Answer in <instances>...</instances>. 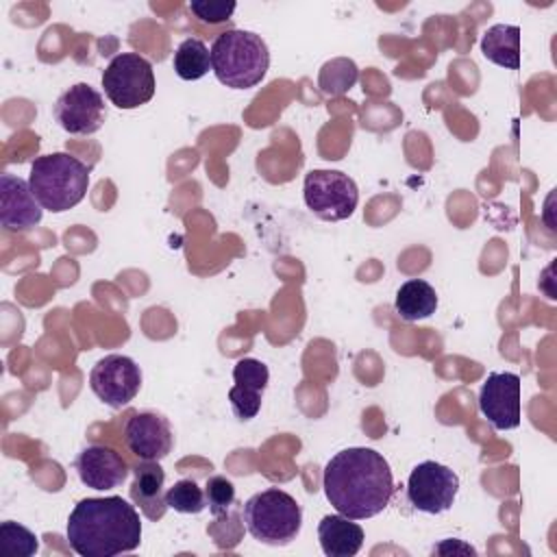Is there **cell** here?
Instances as JSON below:
<instances>
[{
  "label": "cell",
  "instance_id": "5",
  "mask_svg": "<svg viewBox=\"0 0 557 557\" xmlns=\"http://www.w3.org/2000/svg\"><path fill=\"white\" fill-rule=\"evenodd\" d=\"M242 516L248 533L257 542L270 546L289 544L302 527V509L298 500L278 487L252 494L244 503Z\"/></svg>",
  "mask_w": 557,
  "mask_h": 557
},
{
  "label": "cell",
  "instance_id": "7",
  "mask_svg": "<svg viewBox=\"0 0 557 557\" xmlns=\"http://www.w3.org/2000/svg\"><path fill=\"white\" fill-rule=\"evenodd\" d=\"M302 194L307 209L326 222L350 218L359 202L357 183L339 170L307 172Z\"/></svg>",
  "mask_w": 557,
  "mask_h": 557
},
{
  "label": "cell",
  "instance_id": "1",
  "mask_svg": "<svg viewBox=\"0 0 557 557\" xmlns=\"http://www.w3.org/2000/svg\"><path fill=\"white\" fill-rule=\"evenodd\" d=\"M322 487L337 513L350 520H366L381 513L394 494V479L387 459L363 446L335 453L324 466Z\"/></svg>",
  "mask_w": 557,
  "mask_h": 557
},
{
  "label": "cell",
  "instance_id": "24",
  "mask_svg": "<svg viewBox=\"0 0 557 557\" xmlns=\"http://www.w3.org/2000/svg\"><path fill=\"white\" fill-rule=\"evenodd\" d=\"M233 379H235V385H244V387H252V389L263 392L268 381H270V370L263 361L252 359V357H244L235 363Z\"/></svg>",
  "mask_w": 557,
  "mask_h": 557
},
{
  "label": "cell",
  "instance_id": "3",
  "mask_svg": "<svg viewBox=\"0 0 557 557\" xmlns=\"http://www.w3.org/2000/svg\"><path fill=\"white\" fill-rule=\"evenodd\" d=\"M270 52L265 41L242 28L220 33L211 44V70L231 89H250L265 78Z\"/></svg>",
  "mask_w": 557,
  "mask_h": 557
},
{
  "label": "cell",
  "instance_id": "26",
  "mask_svg": "<svg viewBox=\"0 0 557 557\" xmlns=\"http://www.w3.org/2000/svg\"><path fill=\"white\" fill-rule=\"evenodd\" d=\"M189 11L205 24H222L226 20H231V15L235 13L237 4L235 2H211V0H191Z\"/></svg>",
  "mask_w": 557,
  "mask_h": 557
},
{
  "label": "cell",
  "instance_id": "14",
  "mask_svg": "<svg viewBox=\"0 0 557 557\" xmlns=\"http://www.w3.org/2000/svg\"><path fill=\"white\" fill-rule=\"evenodd\" d=\"M74 468L78 479L91 490H113L122 485L128 474V466L122 455L102 444L85 446L78 453Z\"/></svg>",
  "mask_w": 557,
  "mask_h": 557
},
{
  "label": "cell",
  "instance_id": "23",
  "mask_svg": "<svg viewBox=\"0 0 557 557\" xmlns=\"http://www.w3.org/2000/svg\"><path fill=\"white\" fill-rule=\"evenodd\" d=\"M205 498H207L211 516L224 518L235 503V485L222 474L209 476L207 485H205Z\"/></svg>",
  "mask_w": 557,
  "mask_h": 557
},
{
  "label": "cell",
  "instance_id": "21",
  "mask_svg": "<svg viewBox=\"0 0 557 557\" xmlns=\"http://www.w3.org/2000/svg\"><path fill=\"white\" fill-rule=\"evenodd\" d=\"M165 503L178 513H200L207 507L205 492L194 479H181L165 492Z\"/></svg>",
  "mask_w": 557,
  "mask_h": 557
},
{
  "label": "cell",
  "instance_id": "8",
  "mask_svg": "<svg viewBox=\"0 0 557 557\" xmlns=\"http://www.w3.org/2000/svg\"><path fill=\"white\" fill-rule=\"evenodd\" d=\"M459 492V476L437 461L418 463L407 479V500L422 513H444Z\"/></svg>",
  "mask_w": 557,
  "mask_h": 557
},
{
  "label": "cell",
  "instance_id": "16",
  "mask_svg": "<svg viewBox=\"0 0 557 557\" xmlns=\"http://www.w3.org/2000/svg\"><path fill=\"white\" fill-rule=\"evenodd\" d=\"M363 529L350 518L335 513L324 516L318 524V540L322 553L329 557H352L363 546Z\"/></svg>",
  "mask_w": 557,
  "mask_h": 557
},
{
  "label": "cell",
  "instance_id": "22",
  "mask_svg": "<svg viewBox=\"0 0 557 557\" xmlns=\"http://www.w3.org/2000/svg\"><path fill=\"white\" fill-rule=\"evenodd\" d=\"M0 537L4 544V550L9 555H17V557H30L39 550V542L37 535L33 531H28L26 527L17 524V522H2L0 524Z\"/></svg>",
  "mask_w": 557,
  "mask_h": 557
},
{
  "label": "cell",
  "instance_id": "18",
  "mask_svg": "<svg viewBox=\"0 0 557 557\" xmlns=\"http://www.w3.org/2000/svg\"><path fill=\"white\" fill-rule=\"evenodd\" d=\"M394 309L407 322H418V320L431 318L437 309L435 287L422 278H411V281L403 283L396 292Z\"/></svg>",
  "mask_w": 557,
  "mask_h": 557
},
{
  "label": "cell",
  "instance_id": "10",
  "mask_svg": "<svg viewBox=\"0 0 557 557\" xmlns=\"http://www.w3.org/2000/svg\"><path fill=\"white\" fill-rule=\"evenodd\" d=\"M54 117L70 135H94L107 117L104 98L87 83H76L54 102Z\"/></svg>",
  "mask_w": 557,
  "mask_h": 557
},
{
  "label": "cell",
  "instance_id": "25",
  "mask_svg": "<svg viewBox=\"0 0 557 557\" xmlns=\"http://www.w3.org/2000/svg\"><path fill=\"white\" fill-rule=\"evenodd\" d=\"M228 400L233 407V413L239 420H250L259 413L261 409V392L252 389V387H244V385H233L228 389Z\"/></svg>",
  "mask_w": 557,
  "mask_h": 557
},
{
  "label": "cell",
  "instance_id": "12",
  "mask_svg": "<svg viewBox=\"0 0 557 557\" xmlns=\"http://www.w3.org/2000/svg\"><path fill=\"white\" fill-rule=\"evenodd\" d=\"M128 450L144 461H159L172 450L170 420L157 411H137L124 426Z\"/></svg>",
  "mask_w": 557,
  "mask_h": 557
},
{
  "label": "cell",
  "instance_id": "9",
  "mask_svg": "<svg viewBox=\"0 0 557 557\" xmlns=\"http://www.w3.org/2000/svg\"><path fill=\"white\" fill-rule=\"evenodd\" d=\"M91 392L109 407L128 405L141 387V370L126 355H107L89 372Z\"/></svg>",
  "mask_w": 557,
  "mask_h": 557
},
{
  "label": "cell",
  "instance_id": "15",
  "mask_svg": "<svg viewBox=\"0 0 557 557\" xmlns=\"http://www.w3.org/2000/svg\"><path fill=\"white\" fill-rule=\"evenodd\" d=\"M163 483H165V472L159 466V461H144L133 470L131 498L141 509V513L154 522L161 520L168 511Z\"/></svg>",
  "mask_w": 557,
  "mask_h": 557
},
{
  "label": "cell",
  "instance_id": "2",
  "mask_svg": "<svg viewBox=\"0 0 557 557\" xmlns=\"http://www.w3.org/2000/svg\"><path fill=\"white\" fill-rule=\"evenodd\" d=\"M65 533L81 557H113L139 546L141 522L135 505L122 496L83 498L72 509Z\"/></svg>",
  "mask_w": 557,
  "mask_h": 557
},
{
  "label": "cell",
  "instance_id": "11",
  "mask_svg": "<svg viewBox=\"0 0 557 557\" xmlns=\"http://www.w3.org/2000/svg\"><path fill=\"white\" fill-rule=\"evenodd\" d=\"M479 409L496 431L520 424V376L516 372H490L479 392Z\"/></svg>",
  "mask_w": 557,
  "mask_h": 557
},
{
  "label": "cell",
  "instance_id": "19",
  "mask_svg": "<svg viewBox=\"0 0 557 557\" xmlns=\"http://www.w3.org/2000/svg\"><path fill=\"white\" fill-rule=\"evenodd\" d=\"M172 65L178 78L198 81L211 70V50L205 46V41L196 37H187L178 44Z\"/></svg>",
  "mask_w": 557,
  "mask_h": 557
},
{
  "label": "cell",
  "instance_id": "4",
  "mask_svg": "<svg viewBox=\"0 0 557 557\" xmlns=\"http://www.w3.org/2000/svg\"><path fill=\"white\" fill-rule=\"evenodd\" d=\"M89 172L91 170L81 159L67 152H50L30 163L28 185L44 209L61 213L85 198Z\"/></svg>",
  "mask_w": 557,
  "mask_h": 557
},
{
  "label": "cell",
  "instance_id": "13",
  "mask_svg": "<svg viewBox=\"0 0 557 557\" xmlns=\"http://www.w3.org/2000/svg\"><path fill=\"white\" fill-rule=\"evenodd\" d=\"M44 207L37 202L28 181L2 174L0 176V224L4 231L22 233L41 222Z\"/></svg>",
  "mask_w": 557,
  "mask_h": 557
},
{
  "label": "cell",
  "instance_id": "17",
  "mask_svg": "<svg viewBox=\"0 0 557 557\" xmlns=\"http://www.w3.org/2000/svg\"><path fill=\"white\" fill-rule=\"evenodd\" d=\"M481 52L487 61L505 67H520V28L513 24H494L483 33Z\"/></svg>",
  "mask_w": 557,
  "mask_h": 557
},
{
  "label": "cell",
  "instance_id": "20",
  "mask_svg": "<svg viewBox=\"0 0 557 557\" xmlns=\"http://www.w3.org/2000/svg\"><path fill=\"white\" fill-rule=\"evenodd\" d=\"M357 76H359L357 65L350 59L342 57V59H333V61L322 65L318 85H320L322 94L339 96V94L348 91L357 83Z\"/></svg>",
  "mask_w": 557,
  "mask_h": 557
},
{
  "label": "cell",
  "instance_id": "6",
  "mask_svg": "<svg viewBox=\"0 0 557 557\" xmlns=\"http://www.w3.org/2000/svg\"><path fill=\"white\" fill-rule=\"evenodd\" d=\"M102 87L117 109H137L152 100L157 83L146 57L137 52H120L104 67Z\"/></svg>",
  "mask_w": 557,
  "mask_h": 557
}]
</instances>
